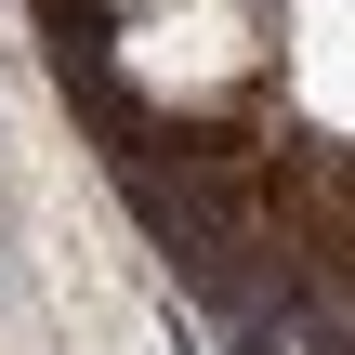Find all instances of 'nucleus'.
<instances>
[{
    "label": "nucleus",
    "instance_id": "f257e3e1",
    "mask_svg": "<svg viewBox=\"0 0 355 355\" xmlns=\"http://www.w3.org/2000/svg\"><path fill=\"white\" fill-rule=\"evenodd\" d=\"M105 79L158 132H211L277 79V13L263 0H132L105 40Z\"/></svg>",
    "mask_w": 355,
    "mask_h": 355
},
{
    "label": "nucleus",
    "instance_id": "f03ea898",
    "mask_svg": "<svg viewBox=\"0 0 355 355\" xmlns=\"http://www.w3.org/2000/svg\"><path fill=\"white\" fill-rule=\"evenodd\" d=\"M119 13H132V0H119Z\"/></svg>",
    "mask_w": 355,
    "mask_h": 355
}]
</instances>
